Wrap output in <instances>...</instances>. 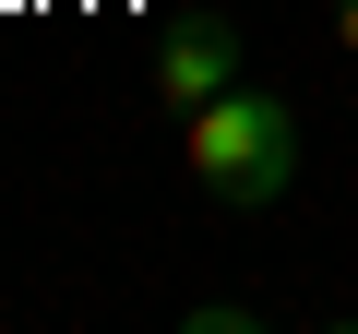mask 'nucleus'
Wrapping results in <instances>:
<instances>
[{
	"mask_svg": "<svg viewBox=\"0 0 358 334\" xmlns=\"http://www.w3.org/2000/svg\"><path fill=\"white\" fill-rule=\"evenodd\" d=\"M251 322H263L251 298H192V334H251Z\"/></svg>",
	"mask_w": 358,
	"mask_h": 334,
	"instance_id": "7ed1b4c3",
	"label": "nucleus"
},
{
	"mask_svg": "<svg viewBox=\"0 0 358 334\" xmlns=\"http://www.w3.org/2000/svg\"><path fill=\"white\" fill-rule=\"evenodd\" d=\"M287 180H299V119H287V96L227 84V96L192 108V191H203V203L251 215V203H275Z\"/></svg>",
	"mask_w": 358,
	"mask_h": 334,
	"instance_id": "f257e3e1",
	"label": "nucleus"
},
{
	"mask_svg": "<svg viewBox=\"0 0 358 334\" xmlns=\"http://www.w3.org/2000/svg\"><path fill=\"white\" fill-rule=\"evenodd\" d=\"M334 48H346V60H358V0H334Z\"/></svg>",
	"mask_w": 358,
	"mask_h": 334,
	"instance_id": "20e7f679",
	"label": "nucleus"
},
{
	"mask_svg": "<svg viewBox=\"0 0 358 334\" xmlns=\"http://www.w3.org/2000/svg\"><path fill=\"white\" fill-rule=\"evenodd\" d=\"M143 84H155V108H179V119H192L203 96H227V84H239V24H227V13H192V24H167Z\"/></svg>",
	"mask_w": 358,
	"mask_h": 334,
	"instance_id": "f03ea898",
	"label": "nucleus"
}]
</instances>
